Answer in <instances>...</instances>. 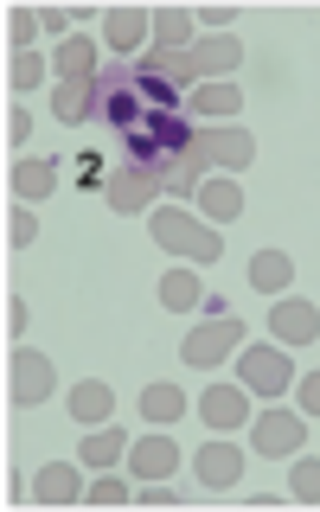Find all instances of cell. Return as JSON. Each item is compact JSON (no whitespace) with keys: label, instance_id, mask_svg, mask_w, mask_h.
I'll return each instance as SVG.
<instances>
[{"label":"cell","instance_id":"6da1fadb","mask_svg":"<svg viewBox=\"0 0 320 512\" xmlns=\"http://www.w3.org/2000/svg\"><path fill=\"white\" fill-rule=\"evenodd\" d=\"M237 58H244V45H237L231 32H218V39L186 45V52H148L141 64H148V71H160L167 84H199V77H224V71H237Z\"/></svg>","mask_w":320,"mask_h":512},{"label":"cell","instance_id":"7a4b0ae2","mask_svg":"<svg viewBox=\"0 0 320 512\" xmlns=\"http://www.w3.org/2000/svg\"><path fill=\"white\" fill-rule=\"evenodd\" d=\"M154 244L186 256V263H212L218 256V224H199L192 212H180V205H160L154 212Z\"/></svg>","mask_w":320,"mask_h":512},{"label":"cell","instance_id":"3957f363","mask_svg":"<svg viewBox=\"0 0 320 512\" xmlns=\"http://www.w3.org/2000/svg\"><path fill=\"white\" fill-rule=\"evenodd\" d=\"M237 346H244V320H237V314H212L205 327H192V333H186L180 359L192 365V372H212V365H218V359H231Z\"/></svg>","mask_w":320,"mask_h":512},{"label":"cell","instance_id":"277c9868","mask_svg":"<svg viewBox=\"0 0 320 512\" xmlns=\"http://www.w3.org/2000/svg\"><path fill=\"white\" fill-rule=\"evenodd\" d=\"M52 384H58V372H52V359H45V352H13L7 359V397L13 404H45V397H52Z\"/></svg>","mask_w":320,"mask_h":512},{"label":"cell","instance_id":"5b68a950","mask_svg":"<svg viewBox=\"0 0 320 512\" xmlns=\"http://www.w3.org/2000/svg\"><path fill=\"white\" fill-rule=\"evenodd\" d=\"M250 442H256V455H295V448L308 442V423H301L295 410H263L250 423Z\"/></svg>","mask_w":320,"mask_h":512},{"label":"cell","instance_id":"8992f818","mask_svg":"<svg viewBox=\"0 0 320 512\" xmlns=\"http://www.w3.org/2000/svg\"><path fill=\"white\" fill-rule=\"evenodd\" d=\"M269 333H276L282 346H308L314 333H320V308H314V301H301V295H282L276 308H269Z\"/></svg>","mask_w":320,"mask_h":512},{"label":"cell","instance_id":"52a82bcc","mask_svg":"<svg viewBox=\"0 0 320 512\" xmlns=\"http://www.w3.org/2000/svg\"><path fill=\"white\" fill-rule=\"evenodd\" d=\"M244 384H250V391H263V397H282L288 384H295V365H288L276 346H250L244 352Z\"/></svg>","mask_w":320,"mask_h":512},{"label":"cell","instance_id":"ba28073f","mask_svg":"<svg viewBox=\"0 0 320 512\" xmlns=\"http://www.w3.org/2000/svg\"><path fill=\"white\" fill-rule=\"evenodd\" d=\"M154 192H160V173H154V167H135V160H128L116 180H109V205H116V212H148Z\"/></svg>","mask_w":320,"mask_h":512},{"label":"cell","instance_id":"9c48e42d","mask_svg":"<svg viewBox=\"0 0 320 512\" xmlns=\"http://www.w3.org/2000/svg\"><path fill=\"white\" fill-rule=\"evenodd\" d=\"M199 480H205V487H212V493L237 487V480H244V448L218 442V429H212V442L199 448Z\"/></svg>","mask_w":320,"mask_h":512},{"label":"cell","instance_id":"30bf717a","mask_svg":"<svg viewBox=\"0 0 320 512\" xmlns=\"http://www.w3.org/2000/svg\"><path fill=\"white\" fill-rule=\"evenodd\" d=\"M199 148L212 154V167H224V173H237V167H250L256 141L244 135V128H199Z\"/></svg>","mask_w":320,"mask_h":512},{"label":"cell","instance_id":"8fae6325","mask_svg":"<svg viewBox=\"0 0 320 512\" xmlns=\"http://www.w3.org/2000/svg\"><path fill=\"white\" fill-rule=\"evenodd\" d=\"M199 416H205L212 429H244V423H250V397L237 391V384H212V391L199 397Z\"/></svg>","mask_w":320,"mask_h":512},{"label":"cell","instance_id":"7c38bea8","mask_svg":"<svg viewBox=\"0 0 320 512\" xmlns=\"http://www.w3.org/2000/svg\"><path fill=\"white\" fill-rule=\"evenodd\" d=\"M96 109H103L96 77H71V84H58V96H52V116H58V122H90Z\"/></svg>","mask_w":320,"mask_h":512},{"label":"cell","instance_id":"4fadbf2b","mask_svg":"<svg viewBox=\"0 0 320 512\" xmlns=\"http://www.w3.org/2000/svg\"><path fill=\"white\" fill-rule=\"evenodd\" d=\"M192 199H199V212H205V224H231V218H244V192H237L231 180H199V192H192Z\"/></svg>","mask_w":320,"mask_h":512},{"label":"cell","instance_id":"5bb4252c","mask_svg":"<svg viewBox=\"0 0 320 512\" xmlns=\"http://www.w3.org/2000/svg\"><path fill=\"white\" fill-rule=\"evenodd\" d=\"M71 416L77 423H109V416H116V391H109L103 378H84V384H71Z\"/></svg>","mask_w":320,"mask_h":512},{"label":"cell","instance_id":"9a60e30c","mask_svg":"<svg viewBox=\"0 0 320 512\" xmlns=\"http://www.w3.org/2000/svg\"><path fill=\"white\" fill-rule=\"evenodd\" d=\"M128 461H135L141 480H167L173 461H180V448H173V436H141L135 448H128Z\"/></svg>","mask_w":320,"mask_h":512},{"label":"cell","instance_id":"2e32d148","mask_svg":"<svg viewBox=\"0 0 320 512\" xmlns=\"http://www.w3.org/2000/svg\"><path fill=\"white\" fill-rule=\"evenodd\" d=\"M32 500H45V506L84 500V487H77V468H71V461H52V468H39V480H32Z\"/></svg>","mask_w":320,"mask_h":512},{"label":"cell","instance_id":"e0dca14e","mask_svg":"<svg viewBox=\"0 0 320 512\" xmlns=\"http://www.w3.org/2000/svg\"><path fill=\"white\" fill-rule=\"evenodd\" d=\"M103 32H109V45H116V52H141V39L154 32V20H148L141 7H116V13L103 20Z\"/></svg>","mask_w":320,"mask_h":512},{"label":"cell","instance_id":"ac0fdd59","mask_svg":"<svg viewBox=\"0 0 320 512\" xmlns=\"http://www.w3.org/2000/svg\"><path fill=\"white\" fill-rule=\"evenodd\" d=\"M237 109H244L237 84H192L186 96V116H237Z\"/></svg>","mask_w":320,"mask_h":512},{"label":"cell","instance_id":"d6986e66","mask_svg":"<svg viewBox=\"0 0 320 512\" xmlns=\"http://www.w3.org/2000/svg\"><path fill=\"white\" fill-rule=\"evenodd\" d=\"M122 455H128V436H122V429H103V423L77 442V461H90V468H116Z\"/></svg>","mask_w":320,"mask_h":512},{"label":"cell","instance_id":"ffe728a7","mask_svg":"<svg viewBox=\"0 0 320 512\" xmlns=\"http://www.w3.org/2000/svg\"><path fill=\"white\" fill-rule=\"evenodd\" d=\"M52 64H58V77L71 84V77H96V45L84 39V32H71V39L52 52Z\"/></svg>","mask_w":320,"mask_h":512},{"label":"cell","instance_id":"44dd1931","mask_svg":"<svg viewBox=\"0 0 320 512\" xmlns=\"http://www.w3.org/2000/svg\"><path fill=\"white\" fill-rule=\"evenodd\" d=\"M288 276H295V263H288L282 250H256V256H250V282L263 288V295H282Z\"/></svg>","mask_w":320,"mask_h":512},{"label":"cell","instance_id":"7402d4cb","mask_svg":"<svg viewBox=\"0 0 320 512\" xmlns=\"http://www.w3.org/2000/svg\"><path fill=\"white\" fill-rule=\"evenodd\" d=\"M199 276H192V269H167V276H160V308H173V314H186V308H199Z\"/></svg>","mask_w":320,"mask_h":512},{"label":"cell","instance_id":"603a6c76","mask_svg":"<svg viewBox=\"0 0 320 512\" xmlns=\"http://www.w3.org/2000/svg\"><path fill=\"white\" fill-rule=\"evenodd\" d=\"M52 186H58V167H52V160H20V167H13V192L32 199V205H39Z\"/></svg>","mask_w":320,"mask_h":512},{"label":"cell","instance_id":"cb8c5ba5","mask_svg":"<svg viewBox=\"0 0 320 512\" xmlns=\"http://www.w3.org/2000/svg\"><path fill=\"white\" fill-rule=\"evenodd\" d=\"M141 416H148V423H173V416H186V391H180V384H148V391H141Z\"/></svg>","mask_w":320,"mask_h":512},{"label":"cell","instance_id":"d4e9b609","mask_svg":"<svg viewBox=\"0 0 320 512\" xmlns=\"http://www.w3.org/2000/svg\"><path fill=\"white\" fill-rule=\"evenodd\" d=\"M154 39H160V52H186L192 13H154Z\"/></svg>","mask_w":320,"mask_h":512},{"label":"cell","instance_id":"484cf974","mask_svg":"<svg viewBox=\"0 0 320 512\" xmlns=\"http://www.w3.org/2000/svg\"><path fill=\"white\" fill-rule=\"evenodd\" d=\"M39 77H45V58H39V52H13V58H7V84H13V90H32Z\"/></svg>","mask_w":320,"mask_h":512},{"label":"cell","instance_id":"4316f807","mask_svg":"<svg viewBox=\"0 0 320 512\" xmlns=\"http://www.w3.org/2000/svg\"><path fill=\"white\" fill-rule=\"evenodd\" d=\"M84 500H90V506H122V500H128V480H122V474H103L96 487H84Z\"/></svg>","mask_w":320,"mask_h":512},{"label":"cell","instance_id":"83f0119b","mask_svg":"<svg viewBox=\"0 0 320 512\" xmlns=\"http://www.w3.org/2000/svg\"><path fill=\"white\" fill-rule=\"evenodd\" d=\"M288 493H295V500H320V461H295V480H288Z\"/></svg>","mask_w":320,"mask_h":512},{"label":"cell","instance_id":"f1b7e54d","mask_svg":"<svg viewBox=\"0 0 320 512\" xmlns=\"http://www.w3.org/2000/svg\"><path fill=\"white\" fill-rule=\"evenodd\" d=\"M32 32H39V13H20V7H13L7 13V45H13V52H26Z\"/></svg>","mask_w":320,"mask_h":512},{"label":"cell","instance_id":"f546056e","mask_svg":"<svg viewBox=\"0 0 320 512\" xmlns=\"http://www.w3.org/2000/svg\"><path fill=\"white\" fill-rule=\"evenodd\" d=\"M32 237H39V224H32V212H13V218H7V244H13V250H26Z\"/></svg>","mask_w":320,"mask_h":512},{"label":"cell","instance_id":"4dcf8cb0","mask_svg":"<svg viewBox=\"0 0 320 512\" xmlns=\"http://www.w3.org/2000/svg\"><path fill=\"white\" fill-rule=\"evenodd\" d=\"M20 333H26V301L7 295V340H20Z\"/></svg>","mask_w":320,"mask_h":512},{"label":"cell","instance_id":"1f68e13d","mask_svg":"<svg viewBox=\"0 0 320 512\" xmlns=\"http://www.w3.org/2000/svg\"><path fill=\"white\" fill-rule=\"evenodd\" d=\"M26 128H32L26 109H7V148H20V141H26Z\"/></svg>","mask_w":320,"mask_h":512},{"label":"cell","instance_id":"d6a6232c","mask_svg":"<svg viewBox=\"0 0 320 512\" xmlns=\"http://www.w3.org/2000/svg\"><path fill=\"white\" fill-rule=\"evenodd\" d=\"M295 397H301V410H314V416H320V372H314V378H301V384H295Z\"/></svg>","mask_w":320,"mask_h":512}]
</instances>
